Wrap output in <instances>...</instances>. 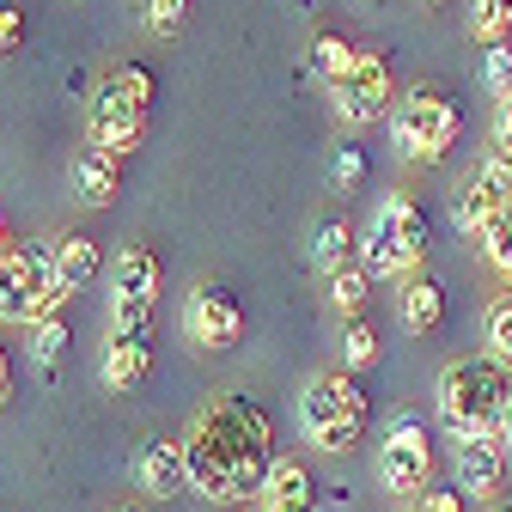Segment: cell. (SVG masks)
I'll return each mask as SVG.
<instances>
[{
	"instance_id": "8992f818",
	"label": "cell",
	"mask_w": 512,
	"mask_h": 512,
	"mask_svg": "<svg viewBox=\"0 0 512 512\" xmlns=\"http://www.w3.org/2000/svg\"><path fill=\"white\" fill-rule=\"evenodd\" d=\"M61 299H68V287L55 275V250H37V244L7 250V263H0V317H7V324L37 330L55 317Z\"/></svg>"
},
{
	"instance_id": "8d00e7d4",
	"label": "cell",
	"mask_w": 512,
	"mask_h": 512,
	"mask_svg": "<svg viewBox=\"0 0 512 512\" xmlns=\"http://www.w3.org/2000/svg\"><path fill=\"white\" fill-rule=\"evenodd\" d=\"M7 250H13V244H7V220H0V263H7Z\"/></svg>"
},
{
	"instance_id": "d6a6232c",
	"label": "cell",
	"mask_w": 512,
	"mask_h": 512,
	"mask_svg": "<svg viewBox=\"0 0 512 512\" xmlns=\"http://www.w3.org/2000/svg\"><path fill=\"white\" fill-rule=\"evenodd\" d=\"M415 512H464V494H458V488H427V494L415 500Z\"/></svg>"
},
{
	"instance_id": "44dd1931",
	"label": "cell",
	"mask_w": 512,
	"mask_h": 512,
	"mask_svg": "<svg viewBox=\"0 0 512 512\" xmlns=\"http://www.w3.org/2000/svg\"><path fill=\"white\" fill-rule=\"evenodd\" d=\"M311 68L324 74L330 86H342V80H348V74L360 68V49H354V43H348L342 31H324V37L311 43Z\"/></svg>"
},
{
	"instance_id": "60d3db41",
	"label": "cell",
	"mask_w": 512,
	"mask_h": 512,
	"mask_svg": "<svg viewBox=\"0 0 512 512\" xmlns=\"http://www.w3.org/2000/svg\"><path fill=\"white\" fill-rule=\"evenodd\" d=\"M433 7H439V0H433Z\"/></svg>"
},
{
	"instance_id": "8fae6325",
	"label": "cell",
	"mask_w": 512,
	"mask_h": 512,
	"mask_svg": "<svg viewBox=\"0 0 512 512\" xmlns=\"http://www.w3.org/2000/svg\"><path fill=\"white\" fill-rule=\"evenodd\" d=\"M183 330H189L196 348H232L244 336V311H238V299L226 287H196L189 305H183Z\"/></svg>"
},
{
	"instance_id": "3957f363",
	"label": "cell",
	"mask_w": 512,
	"mask_h": 512,
	"mask_svg": "<svg viewBox=\"0 0 512 512\" xmlns=\"http://www.w3.org/2000/svg\"><path fill=\"white\" fill-rule=\"evenodd\" d=\"M147 104H153V74L135 68V61H122V68L98 74L92 86V104H86V135L92 147L104 153H135L147 141Z\"/></svg>"
},
{
	"instance_id": "cb8c5ba5",
	"label": "cell",
	"mask_w": 512,
	"mask_h": 512,
	"mask_svg": "<svg viewBox=\"0 0 512 512\" xmlns=\"http://www.w3.org/2000/svg\"><path fill=\"white\" fill-rule=\"evenodd\" d=\"M470 31L494 49V43H512V13L500 7V0H476L470 7Z\"/></svg>"
},
{
	"instance_id": "ab89813d",
	"label": "cell",
	"mask_w": 512,
	"mask_h": 512,
	"mask_svg": "<svg viewBox=\"0 0 512 512\" xmlns=\"http://www.w3.org/2000/svg\"><path fill=\"white\" fill-rule=\"evenodd\" d=\"M116 512H128V506H116Z\"/></svg>"
},
{
	"instance_id": "5b68a950",
	"label": "cell",
	"mask_w": 512,
	"mask_h": 512,
	"mask_svg": "<svg viewBox=\"0 0 512 512\" xmlns=\"http://www.w3.org/2000/svg\"><path fill=\"white\" fill-rule=\"evenodd\" d=\"M427 244H433L427 208L415 196H384L378 214H372V226H366V275L415 281L421 263H427Z\"/></svg>"
},
{
	"instance_id": "1f68e13d",
	"label": "cell",
	"mask_w": 512,
	"mask_h": 512,
	"mask_svg": "<svg viewBox=\"0 0 512 512\" xmlns=\"http://www.w3.org/2000/svg\"><path fill=\"white\" fill-rule=\"evenodd\" d=\"M19 43H25V13L13 0H0V55H19Z\"/></svg>"
},
{
	"instance_id": "74e56055",
	"label": "cell",
	"mask_w": 512,
	"mask_h": 512,
	"mask_svg": "<svg viewBox=\"0 0 512 512\" xmlns=\"http://www.w3.org/2000/svg\"><path fill=\"white\" fill-rule=\"evenodd\" d=\"M500 7H506V13H512V0H500Z\"/></svg>"
},
{
	"instance_id": "d4e9b609",
	"label": "cell",
	"mask_w": 512,
	"mask_h": 512,
	"mask_svg": "<svg viewBox=\"0 0 512 512\" xmlns=\"http://www.w3.org/2000/svg\"><path fill=\"white\" fill-rule=\"evenodd\" d=\"M31 348H37V366H43V372H55L61 360H68V324H61V317L37 324V342H31Z\"/></svg>"
},
{
	"instance_id": "4fadbf2b",
	"label": "cell",
	"mask_w": 512,
	"mask_h": 512,
	"mask_svg": "<svg viewBox=\"0 0 512 512\" xmlns=\"http://www.w3.org/2000/svg\"><path fill=\"white\" fill-rule=\"evenodd\" d=\"M500 488H506V445H500V433L458 439V494L500 500Z\"/></svg>"
},
{
	"instance_id": "4316f807",
	"label": "cell",
	"mask_w": 512,
	"mask_h": 512,
	"mask_svg": "<svg viewBox=\"0 0 512 512\" xmlns=\"http://www.w3.org/2000/svg\"><path fill=\"white\" fill-rule=\"evenodd\" d=\"M482 74H488V92H494L500 104H512V43H494V49H488Z\"/></svg>"
},
{
	"instance_id": "7402d4cb",
	"label": "cell",
	"mask_w": 512,
	"mask_h": 512,
	"mask_svg": "<svg viewBox=\"0 0 512 512\" xmlns=\"http://www.w3.org/2000/svg\"><path fill=\"white\" fill-rule=\"evenodd\" d=\"M482 263H488V269L512 287V208H506V214L482 232Z\"/></svg>"
},
{
	"instance_id": "e575fe53",
	"label": "cell",
	"mask_w": 512,
	"mask_h": 512,
	"mask_svg": "<svg viewBox=\"0 0 512 512\" xmlns=\"http://www.w3.org/2000/svg\"><path fill=\"white\" fill-rule=\"evenodd\" d=\"M7 397H13V360H7V348H0V409H7Z\"/></svg>"
},
{
	"instance_id": "52a82bcc",
	"label": "cell",
	"mask_w": 512,
	"mask_h": 512,
	"mask_svg": "<svg viewBox=\"0 0 512 512\" xmlns=\"http://www.w3.org/2000/svg\"><path fill=\"white\" fill-rule=\"evenodd\" d=\"M458 128H464V116H458L452 92H439V86H415V92H403V98H397V116H391L397 153L415 159V165H433V159L452 153Z\"/></svg>"
},
{
	"instance_id": "6da1fadb",
	"label": "cell",
	"mask_w": 512,
	"mask_h": 512,
	"mask_svg": "<svg viewBox=\"0 0 512 512\" xmlns=\"http://www.w3.org/2000/svg\"><path fill=\"white\" fill-rule=\"evenodd\" d=\"M189 488L214 506H238L250 494H263L275 470V433L269 415L238 391H220L196 409L189 421Z\"/></svg>"
},
{
	"instance_id": "f1b7e54d",
	"label": "cell",
	"mask_w": 512,
	"mask_h": 512,
	"mask_svg": "<svg viewBox=\"0 0 512 512\" xmlns=\"http://www.w3.org/2000/svg\"><path fill=\"white\" fill-rule=\"evenodd\" d=\"M366 281H372L366 269H342V275H330V299H336L342 311L360 317V305H366Z\"/></svg>"
},
{
	"instance_id": "83f0119b",
	"label": "cell",
	"mask_w": 512,
	"mask_h": 512,
	"mask_svg": "<svg viewBox=\"0 0 512 512\" xmlns=\"http://www.w3.org/2000/svg\"><path fill=\"white\" fill-rule=\"evenodd\" d=\"M189 19V0H147V31L153 37H177Z\"/></svg>"
},
{
	"instance_id": "7c38bea8",
	"label": "cell",
	"mask_w": 512,
	"mask_h": 512,
	"mask_svg": "<svg viewBox=\"0 0 512 512\" xmlns=\"http://www.w3.org/2000/svg\"><path fill=\"white\" fill-rule=\"evenodd\" d=\"M135 482L153 494V500H171L189 488V445L177 433H153L141 452H135Z\"/></svg>"
},
{
	"instance_id": "484cf974",
	"label": "cell",
	"mask_w": 512,
	"mask_h": 512,
	"mask_svg": "<svg viewBox=\"0 0 512 512\" xmlns=\"http://www.w3.org/2000/svg\"><path fill=\"white\" fill-rule=\"evenodd\" d=\"M342 354H348V366H354V372L378 360V330L366 324V317H354V324L342 330Z\"/></svg>"
},
{
	"instance_id": "9c48e42d",
	"label": "cell",
	"mask_w": 512,
	"mask_h": 512,
	"mask_svg": "<svg viewBox=\"0 0 512 512\" xmlns=\"http://www.w3.org/2000/svg\"><path fill=\"white\" fill-rule=\"evenodd\" d=\"M378 482L384 494H397V500H421L433 488V439L421 421H397L391 433H384V452H378Z\"/></svg>"
},
{
	"instance_id": "d6986e66",
	"label": "cell",
	"mask_w": 512,
	"mask_h": 512,
	"mask_svg": "<svg viewBox=\"0 0 512 512\" xmlns=\"http://www.w3.org/2000/svg\"><path fill=\"white\" fill-rule=\"evenodd\" d=\"M439 317H445V293H439V281H433V275L403 281V330L433 336V330H439Z\"/></svg>"
},
{
	"instance_id": "d590c367",
	"label": "cell",
	"mask_w": 512,
	"mask_h": 512,
	"mask_svg": "<svg viewBox=\"0 0 512 512\" xmlns=\"http://www.w3.org/2000/svg\"><path fill=\"white\" fill-rule=\"evenodd\" d=\"M500 445H506V458H512V403H506V415H500Z\"/></svg>"
},
{
	"instance_id": "277c9868",
	"label": "cell",
	"mask_w": 512,
	"mask_h": 512,
	"mask_svg": "<svg viewBox=\"0 0 512 512\" xmlns=\"http://www.w3.org/2000/svg\"><path fill=\"white\" fill-rule=\"evenodd\" d=\"M372 409L366 391L354 384V372H311L305 391H299V427L317 452H354L360 433H366Z\"/></svg>"
},
{
	"instance_id": "836d02e7",
	"label": "cell",
	"mask_w": 512,
	"mask_h": 512,
	"mask_svg": "<svg viewBox=\"0 0 512 512\" xmlns=\"http://www.w3.org/2000/svg\"><path fill=\"white\" fill-rule=\"evenodd\" d=\"M494 153L512 159V104H500V116H494Z\"/></svg>"
},
{
	"instance_id": "ba28073f",
	"label": "cell",
	"mask_w": 512,
	"mask_h": 512,
	"mask_svg": "<svg viewBox=\"0 0 512 512\" xmlns=\"http://www.w3.org/2000/svg\"><path fill=\"white\" fill-rule=\"evenodd\" d=\"M153 305H159V256L147 244H128L116 256L110 336H153Z\"/></svg>"
},
{
	"instance_id": "7a4b0ae2",
	"label": "cell",
	"mask_w": 512,
	"mask_h": 512,
	"mask_svg": "<svg viewBox=\"0 0 512 512\" xmlns=\"http://www.w3.org/2000/svg\"><path fill=\"white\" fill-rule=\"evenodd\" d=\"M512 403V378L500 360H452L439 372V421L445 433L476 439V433H500V415Z\"/></svg>"
},
{
	"instance_id": "ffe728a7",
	"label": "cell",
	"mask_w": 512,
	"mask_h": 512,
	"mask_svg": "<svg viewBox=\"0 0 512 512\" xmlns=\"http://www.w3.org/2000/svg\"><path fill=\"white\" fill-rule=\"evenodd\" d=\"M348 256H354V226L348 220H317L311 226V263H317V275H342Z\"/></svg>"
},
{
	"instance_id": "603a6c76",
	"label": "cell",
	"mask_w": 512,
	"mask_h": 512,
	"mask_svg": "<svg viewBox=\"0 0 512 512\" xmlns=\"http://www.w3.org/2000/svg\"><path fill=\"white\" fill-rule=\"evenodd\" d=\"M482 336H488V360L512 366V293L488 305V324H482Z\"/></svg>"
},
{
	"instance_id": "f35d334b",
	"label": "cell",
	"mask_w": 512,
	"mask_h": 512,
	"mask_svg": "<svg viewBox=\"0 0 512 512\" xmlns=\"http://www.w3.org/2000/svg\"><path fill=\"white\" fill-rule=\"evenodd\" d=\"M500 512H512V506H500Z\"/></svg>"
},
{
	"instance_id": "e0dca14e",
	"label": "cell",
	"mask_w": 512,
	"mask_h": 512,
	"mask_svg": "<svg viewBox=\"0 0 512 512\" xmlns=\"http://www.w3.org/2000/svg\"><path fill=\"white\" fill-rule=\"evenodd\" d=\"M452 214H458V226H464L470 238H482V232H488V226H494V220L506 214V202H500L494 189H488V183H482V177L470 171V177L458 183V202H452Z\"/></svg>"
},
{
	"instance_id": "9a60e30c",
	"label": "cell",
	"mask_w": 512,
	"mask_h": 512,
	"mask_svg": "<svg viewBox=\"0 0 512 512\" xmlns=\"http://www.w3.org/2000/svg\"><path fill=\"white\" fill-rule=\"evenodd\" d=\"M256 500H263V512H317V482H311L305 464L275 458V470H269V482H263Z\"/></svg>"
},
{
	"instance_id": "f546056e",
	"label": "cell",
	"mask_w": 512,
	"mask_h": 512,
	"mask_svg": "<svg viewBox=\"0 0 512 512\" xmlns=\"http://www.w3.org/2000/svg\"><path fill=\"white\" fill-rule=\"evenodd\" d=\"M360 177H366V159H360V147H354V141H342V147H336V159H330V183H336V189H354Z\"/></svg>"
},
{
	"instance_id": "2e32d148",
	"label": "cell",
	"mask_w": 512,
	"mask_h": 512,
	"mask_svg": "<svg viewBox=\"0 0 512 512\" xmlns=\"http://www.w3.org/2000/svg\"><path fill=\"white\" fill-rule=\"evenodd\" d=\"M147 366H153V342L147 336H110V348H104V384L110 391H135V384L147 378Z\"/></svg>"
},
{
	"instance_id": "ac0fdd59",
	"label": "cell",
	"mask_w": 512,
	"mask_h": 512,
	"mask_svg": "<svg viewBox=\"0 0 512 512\" xmlns=\"http://www.w3.org/2000/svg\"><path fill=\"white\" fill-rule=\"evenodd\" d=\"M55 275H61V287H68V293L92 287V275H98V244L86 232H61L55 238Z\"/></svg>"
},
{
	"instance_id": "4dcf8cb0",
	"label": "cell",
	"mask_w": 512,
	"mask_h": 512,
	"mask_svg": "<svg viewBox=\"0 0 512 512\" xmlns=\"http://www.w3.org/2000/svg\"><path fill=\"white\" fill-rule=\"evenodd\" d=\"M476 177H482V183L494 189V196H500V202L512 208V159H506V153H488V159L476 165Z\"/></svg>"
},
{
	"instance_id": "30bf717a",
	"label": "cell",
	"mask_w": 512,
	"mask_h": 512,
	"mask_svg": "<svg viewBox=\"0 0 512 512\" xmlns=\"http://www.w3.org/2000/svg\"><path fill=\"white\" fill-rule=\"evenodd\" d=\"M336 116H342V128H372L384 116H397V86L378 55H360V68L336 86Z\"/></svg>"
},
{
	"instance_id": "5bb4252c",
	"label": "cell",
	"mask_w": 512,
	"mask_h": 512,
	"mask_svg": "<svg viewBox=\"0 0 512 512\" xmlns=\"http://www.w3.org/2000/svg\"><path fill=\"white\" fill-rule=\"evenodd\" d=\"M68 183H74L80 202L110 208V202L122 196V165H116V153H104V147H80V153L68 159Z\"/></svg>"
}]
</instances>
